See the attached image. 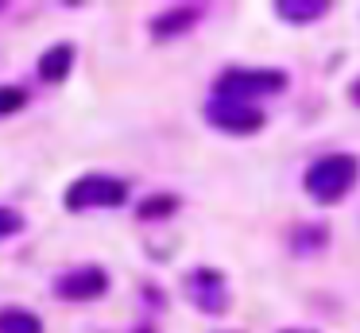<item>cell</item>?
<instances>
[{
  "label": "cell",
  "mask_w": 360,
  "mask_h": 333,
  "mask_svg": "<svg viewBox=\"0 0 360 333\" xmlns=\"http://www.w3.org/2000/svg\"><path fill=\"white\" fill-rule=\"evenodd\" d=\"M360 178V159L352 151H326L306 167L302 190L310 194L318 206H337L341 198H349L352 186Z\"/></svg>",
  "instance_id": "cell-1"
},
{
  "label": "cell",
  "mask_w": 360,
  "mask_h": 333,
  "mask_svg": "<svg viewBox=\"0 0 360 333\" xmlns=\"http://www.w3.org/2000/svg\"><path fill=\"white\" fill-rule=\"evenodd\" d=\"M287 89V74L271 66H229L213 82V97L244 101V105H259L264 97Z\"/></svg>",
  "instance_id": "cell-2"
},
{
  "label": "cell",
  "mask_w": 360,
  "mask_h": 333,
  "mask_svg": "<svg viewBox=\"0 0 360 333\" xmlns=\"http://www.w3.org/2000/svg\"><path fill=\"white\" fill-rule=\"evenodd\" d=\"M128 201V182L109 175H82L66 190V209H117Z\"/></svg>",
  "instance_id": "cell-3"
},
{
  "label": "cell",
  "mask_w": 360,
  "mask_h": 333,
  "mask_svg": "<svg viewBox=\"0 0 360 333\" xmlns=\"http://www.w3.org/2000/svg\"><path fill=\"white\" fill-rule=\"evenodd\" d=\"M205 120L217 132L229 136H252V132L264 128V108L259 105H244V101H229V97H210L205 101Z\"/></svg>",
  "instance_id": "cell-4"
},
{
  "label": "cell",
  "mask_w": 360,
  "mask_h": 333,
  "mask_svg": "<svg viewBox=\"0 0 360 333\" xmlns=\"http://www.w3.org/2000/svg\"><path fill=\"white\" fill-rule=\"evenodd\" d=\"M186 299L210 318L225 314L229 310V279L217 268H194L186 275Z\"/></svg>",
  "instance_id": "cell-5"
},
{
  "label": "cell",
  "mask_w": 360,
  "mask_h": 333,
  "mask_svg": "<svg viewBox=\"0 0 360 333\" xmlns=\"http://www.w3.org/2000/svg\"><path fill=\"white\" fill-rule=\"evenodd\" d=\"M105 291H109V275L97 263H82V268H70L55 279V294L66 302H94Z\"/></svg>",
  "instance_id": "cell-6"
},
{
  "label": "cell",
  "mask_w": 360,
  "mask_h": 333,
  "mask_svg": "<svg viewBox=\"0 0 360 333\" xmlns=\"http://www.w3.org/2000/svg\"><path fill=\"white\" fill-rule=\"evenodd\" d=\"M198 20H202V8L198 4L167 8V12H159L155 20H151V35L155 39H174V35H182V31H190Z\"/></svg>",
  "instance_id": "cell-7"
},
{
  "label": "cell",
  "mask_w": 360,
  "mask_h": 333,
  "mask_svg": "<svg viewBox=\"0 0 360 333\" xmlns=\"http://www.w3.org/2000/svg\"><path fill=\"white\" fill-rule=\"evenodd\" d=\"M275 15L287 23H318L321 15H329V0H279Z\"/></svg>",
  "instance_id": "cell-8"
},
{
  "label": "cell",
  "mask_w": 360,
  "mask_h": 333,
  "mask_svg": "<svg viewBox=\"0 0 360 333\" xmlns=\"http://www.w3.org/2000/svg\"><path fill=\"white\" fill-rule=\"evenodd\" d=\"M321 248H329V225L314 221V225H298L290 232V252L295 256H318Z\"/></svg>",
  "instance_id": "cell-9"
},
{
  "label": "cell",
  "mask_w": 360,
  "mask_h": 333,
  "mask_svg": "<svg viewBox=\"0 0 360 333\" xmlns=\"http://www.w3.org/2000/svg\"><path fill=\"white\" fill-rule=\"evenodd\" d=\"M74 66V46L70 43H55L51 51H43L39 58V77L43 82H63Z\"/></svg>",
  "instance_id": "cell-10"
},
{
  "label": "cell",
  "mask_w": 360,
  "mask_h": 333,
  "mask_svg": "<svg viewBox=\"0 0 360 333\" xmlns=\"http://www.w3.org/2000/svg\"><path fill=\"white\" fill-rule=\"evenodd\" d=\"M0 333H43V322L24 306H4L0 310Z\"/></svg>",
  "instance_id": "cell-11"
},
{
  "label": "cell",
  "mask_w": 360,
  "mask_h": 333,
  "mask_svg": "<svg viewBox=\"0 0 360 333\" xmlns=\"http://www.w3.org/2000/svg\"><path fill=\"white\" fill-rule=\"evenodd\" d=\"M174 209H179V198H174V194H151V198H143L140 206H136V217H140V221H163Z\"/></svg>",
  "instance_id": "cell-12"
},
{
  "label": "cell",
  "mask_w": 360,
  "mask_h": 333,
  "mask_svg": "<svg viewBox=\"0 0 360 333\" xmlns=\"http://www.w3.org/2000/svg\"><path fill=\"white\" fill-rule=\"evenodd\" d=\"M24 105H27V89H20V85H0V116L20 113Z\"/></svg>",
  "instance_id": "cell-13"
},
{
  "label": "cell",
  "mask_w": 360,
  "mask_h": 333,
  "mask_svg": "<svg viewBox=\"0 0 360 333\" xmlns=\"http://www.w3.org/2000/svg\"><path fill=\"white\" fill-rule=\"evenodd\" d=\"M20 229H24V213H16V209H8V206H0V240L16 237Z\"/></svg>",
  "instance_id": "cell-14"
},
{
  "label": "cell",
  "mask_w": 360,
  "mask_h": 333,
  "mask_svg": "<svg viewBox=\"0 0 360 333\" xmlns=\"http://www.w3.org/2000/svg\"><path fill=\"white\" fill-rule=\"evenodd\" d=\"M349 97H352V105H360V77L349 85Z\"/></svg>",
  "instance_id": "cell-15"
},
{
  "label": "cell",
  "mask_w": 360,
  "mask_h": 333,
  "mask_svg": "<svg viewBox=\"0 0 360 333\" xmlns=\"http://www.w3.org/2000/svg\"><path fill=\"white\" fill-rule=\"evenodd\" d=\"M283 333H318V329H302V325H290V329H283Z\"/></svg>",
  "instance_id": "cell-16"
},
{
  "label": "cell",
  "mask_w": 360,
  "mask_h": 333,
  "mask_svg": "<svg viewBox=\"0 0 360 333\" xmlns=\"http://www.w3.org/2000/svg\"><path fill=\"white\" fill-rule=\"evenodd\" d=\"M136 333H155V329H151V325H140V329H136Z\"/></svg>",
  "instance_id": "cell-17"
}]
</instances>
